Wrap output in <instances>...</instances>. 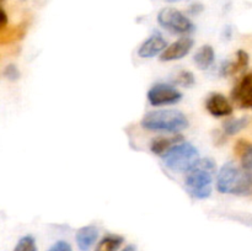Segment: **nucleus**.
<instances>
[{"instance_id":"nucleus-1","label":"nucleus","mask_w":252,"mask_h":251,"mask_svg":"<svg viewBox=\"0 0 252 251\" xmlns=\"http://www.w3.org/2000/svg\"><path fill=\"white\" fill-rule=\"evenodd\" d=\"M217 189L224 194L251 196L252 175L234 161L225 162L217 174Z\"/></svg>"},{"instance_id":"nucleus-2","label":"nucleus","mask_w":252,"mask_h":251,"mask_svg":"<svg viewBox=\"0 0 252 251\" xmlns=\"http://www.w3.org/2000/svg\"><path fill=\"white\" fill-rule=\"evenodd\" d=\"M216 175V162L211 157H203L198 164L187 172L185 179L187 191L197 199H206L212 194Z\"/></svg>"},{"instance_id":"nucleus-3","label":"nucleus","mask_w":252,"mask_h":251,"mask_svg":"<svg viewBox=\"0 0 252 251\" xmlns=\"http://www.w3.org/2000/svg\"><path fill=\"white\" fill-rule=\"evenodd\" d=\"M142 127L152 132L179 133L189 127L186 115L179 110H155L150 111L143 117Z\"/></svg>"},{"instance_id":"nucleus-4","label":"nucleus","mask_w":252,"mask_h":251,"mask_svg":"<svg viewBox=\"0 0 252 251\" xmlns=\"http://www.w3.org/2000/svg\"><path fill=\"white\" fill-rule=\"evenodd\" d=\"M161 157L165 166L175 172L191 171L201 160L198 149L193 144L186 142L174 145Z\"/></svg>"},{"instance_id":"nucleus-5","label":"nucleus","mask_w":252,"mask_h":251,"mask_svg":"<svg viewBox=\"0 0 252 251\" xmlns=\"http://www.w3.org/2000/svg\"><path fill=\"white\" fill-rule=\"evenodd\" d=\"M157 20L162 29L175 34H189L194 30L193 22L175 7H164L160 10Z\"/></svg>"},{"instance_id":"nucleus-6","label":"nucleus","mask_w":252,"mask_h":251,"mask_svg":"<svg viewBox=\"0 0 252 251\" xmlns=\"http://www.w3.org/2000/svg\"><path fill=\"white\" fill-rule=\"evenodd\" d=\"M148 101L152 106L175 105L182 100V93L174 85L166 83H158L149 89L147 94Z\"/></svg>"},{"instance_id":"nucleus-7","label":"nucleus","mask_w":252,"mask_h":251,"mask_svg":"<svg viewBox=\"0 0 252 251\" xmlns=\"http://www.w3.org/2000/svg\"><path fill=\"white\" fill-rule=\"evenodd\" d=\"M194 41L192 37L184 36L177 41L172 42L171 44L166 47L164 52L160 54V61L161 62H174L179 59L185 58L193 48Z\"/></svg>"},{"instance_id":"nucleus-8","label":"nucleus","mask_w":252,"mask_h":251,"mask_svg":"<svg viewBox=\"0 0 252 251\" xmlns=\"http://www.w3.org/2000/svg\"><path fill=\"white\" fill-rule=\"evenodd\" d=\"M231 97L240 108H252V73L240 79L231 91Z\"/></svg>"},{"instance_id":"nucleus-9","label":"nucleus","mask_w":252,"mask_h":251,"mask_svg":"<svg viewBox=\"0 0 252 251\" xmlns=\"http://www.w3.org/2000/svg\"><path fill=\"white\" fill-rule=\"evenodd\" d=\"M167 43L160 33H153L139 46L137 53L142 59L154 58L158 54H161L166 49Z\"/></svg>"},{"instance_id":"nucleus-10","label":"nucleus","mask_w":252,"mask_h":251,"mask_svg":"<svg viewBox=\"0 0 252 251\" xmlns=\"http://www.w3.org/2000/svg\"><path fill=\"white\" fill-rule=\"evenodd\" d=\"M206 108L213 117H225L233 113V106L223 94L214 93L208 96Z\"/></svg>"},{"instance_id":"nucleus-11","label":"nucleus","mask_w":252,"mask_h":251,"mask_svg":"<svg viewBox=\"0 0 252 251\" xmlns=\"http://www.w3.org/2000/svg\"><path fill=\"white\" fill-rule=\"evenodd\" d=\"M98 239V229L95 225L81 226L75 234V241L80 251H89Z\"/></svg>"},{"instance_id":"nucleus-12","label":"nucleus","mask_w":252,"mask_h":251,"mask_svg":"<svg viewBox=\"0 0 252 251\" xmlns=\"http://www.w3.org/2000/svg\"><path fill=\"white\" fill-rule=\"evenodd\" d=\"M236 58L234 62H224L221 65V75H235V74L243 73L249 66V54L243 49L236 52Z\"/></svg>"},{"instance_id":"nucleus-13","label":"nucleus","mask_w":252,"mask_h":251,"mask_svg":"<svg viewBox=\"0 0 252 251\" xmlns=\"http://www.w3.org/2000/svg\"><path fill=\"white\" fill-rule=\"evenodd\" d=\"M235 154L240 159V165L248 174L252 175V143L240 139L235 144Z\"/></svg>"},{"instance_id":"nucleus-14","label":"nucleus","mask_w":252,"mask_h":251,"mask_svg":"<svg viewBox=\"0 0 252 251\" xmlns=\"http://www.w3.org/2000/svg\"><path fill=\"white\" fill-rule=\"evenodd\" d=\"M181 142H184V137L180 134L169 135V137H159L153 140L152 145H150V149H152V152L155 155L162 157L167 150H170L174 145L179 144Z\"/></svg>"},{"instance_id":"nucleus-15","label":"nucleus","mask_w":252,"mask_h":251,"mask_svg":"<svg viewBox=\"0 0 252 251\" xmlns=\"http://www.w3.org/2000/svg\"><path fill=\"white\" fill-rule=\"evenodd\" d=\"M214 59H216V53H214L213 47L209 46V44L199 47V49L193 57L197 68L201 69V70H207L208 68H211L212 64L214 63Z\"/></svg>"},{"instance_id":"nucleus-16","label":"nucleus","mask_w":252,"mask_h":251,"mask_svg":"<svg viewBox=\"0 0 252 251\" xmlns=\"http://www.w3.org/2000/svg\"><path fill=\"white\" fill-rule=\"evenodd\" d=\"M123 241H125L123 236L116 235V234H108V235L103 236L98 241V244L95 248V251H118Z\"/></svg>"},{"instance_id":"nucleus-17","label":"nucleus","mask_w":252,"mask_h":251,"mask_svg":"<svg viewBox=\"0 0 252 251\" xmlns=\"http://www.w3.org/2000/svg\"><path fill=\"white\" fill-rule=\"evenodd\" d=\"M249 125L248 117H239V118H231V120L226 121L223 126V132L225 135H234L238 134L243 129H245Z\"/></svg>"},{"instance_id":"nucleus-18","label":"nucleus","mask_w":252,"mask_h":251,"mask_svg":"<svg viewBox=\"0 0 252 251\" xmlns=\"http://www.w3.org/2000/svg\"><path fill=\"white\" fill-rule=\"evenodd\" d=\"M12 251H38L37 250L36 239L30 235V234L29 235H24L22 238H20V240L17 241Z\"/></svg>"},{"instance_id":"nucleus-19","label":"nucleus","mask_w":252,"mask_h":251,"mask_svg":"<svg viewBox=\"0 0 252 251\" xmlns=\"http://www.w3.org/2000/svg\"><path fill=\"white\" fill-rule=\"evenodd\" d=\"M174 81L175 84L184 86V88H191L196 83V79H194L193 73H191L189 70H182Z\"/></svg>"},{"instance_id":"nucleus-20","label":"nucleus","mask_w":252,"mask_h":251,"mask_svg":"<svg viewBox=\"0 0 252 251\" xmlns=\"http://www.w3.org/2000/svg\"><path fill=\"white\" fill-rule=\"evenodd\" d=\"M4 76L10 81H15L20 78V71L17 69L16 65L14 64H10L6 68L4 69Z\"/></svg>"},{"instance_id":"nucleus-21","label":"nucleus","mask_w":252,"mask_h":251,"mask_svg":"<svg viewBox=\"0 0 252 251\" xmlns=\"http://www.w3.org/2000/svg\"><path fill=\"white\" fill-rule=\"evenodd\" d=\"M47 251H73L70 244L65 240H58L51 246Z\"/></svg>"},{"instance_id":"nucleus-22","label":"nucleus","mask_w":252,"mask_h":251,"mask_svg":"<svg viewBox=\"0 0 252 251\" xmlns=\"http://www.w3.org/2000/svg\"><path fill=\"white\" fill-rule=\"evenodd\" d=\"M6 25H7V15L5 12V10H1V25H0V29L5 30L6 29Z\"/></svg>"},{"instance_id":"nucleus-23","label":"nucleus","mask_w":252,"mask_h":251,"mask_svg":"<svg viewBox=\"0 0 252 251\" xmlns=\"http://www.w3.org/2000/svg\"><path fill=\"white\" fill-rule=\"evenodd\" d=\"M121 251H138V250H137V248H135V245H133V244H129V245L125 246V248H123Z\"/></svg>"},{"instance_id":"nucleus-24","label":"nucleus","mask_w":252,"mask_h":251,"mask_svg":"<svg viewBox=\"0 0 252 251\" xmlns=\"http://www.w3.org/2000/svg\"><path fill=\"white\" fill-rule=\"evenodd\" d=\"M166 2H180V1H189V0H164Z\"/></svg>"},{"instance_id":"nucleus-25","label":"nucleus","mask_w":252,"mask_h":251,"mask_svg":"<svg viewBox=\"0 0 252 251\" xmlns=\"http://www.w3.org/2000/svg\"><path fill=\"white\" fill-rule=\"evenodd\" d=\"M1 1H4V0H1Z\"/></svg>"}]
</instances>
